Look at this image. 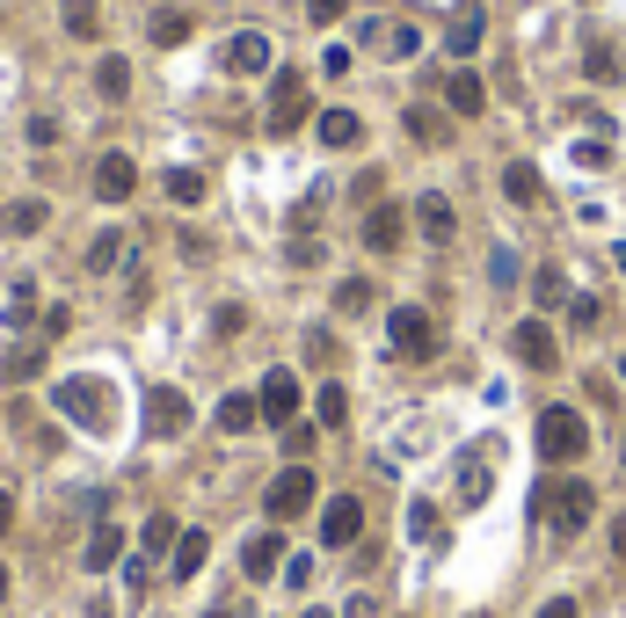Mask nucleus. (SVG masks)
<instances>
[{"label": "nucleus", "instance_id": "1", "mask_svg": "<svg viewBox=\"0 0 626 618\" xmlns=\"http://www.w3.org/2000/svg\"><path fill=\"white\" fill-rule=\"evenodd\" d=\"M51 407H59L73 429H88V437H110V429H117V386L96 379V371L59 379V386H51Z\"/></svg>", "mask_w": 626, "mask_h": 618}, {"label": "nucleus", "instance_id": "2", "mask_svg": "<svg viewBox=\"0 0 626 618\" xmlns=\"http://www.w3.org/2000/svg\"><path fill=\"white\" fill-rule=\"evenodd\" d=\"M531 509H539V517L554 524L561 539H576L583 524L598 517V488H590V480H539V495H531Z\"/></svg>", "mask_w": 626, "mask_h": 618}, {"label": "nucleus", "instance_id": "3", "mask_svg": "<svg viewBox=\"0 0 626 618\" xmlns=\"http://www.w3.org/2000/svg\"><path fill=\"white\" fill-rule=\"evenodd\" d=\"M583 452H590V422H583L576 407H547L539 415V458L547 466H576Z\"/></svg>", "mask_w": 626, "mask_h": 618}, {"label": "nucleus", "instance_id": "4", "mask_svg": "<svg viewBox=\"0 0 626 618\" xmlns=\"http://www.w3.org/2000/svg\"><path fill=\"white\" fill-rule=\"evenodd\" d=\"M386 342H393V357L430 364L437 357V320L423 306H393V313H386Z\"/></svg>", "mask_w": 626, "mask_h": 618}, {"label": "nucleus", "instance_id": "5", "mask_svg": "<svg viewBox=\"0 0 626 618\" xmlns=\"http://www.w3.org/2000/svg\"><path fill=\"white\" fill-rule=\"evenodd\" d=\"M263 509H270L277 524L306 517V509H313V474H306V466H285V474H277V480L263 488Z\"/></svg>", "mask_w": 626, "mask_h": 618}, {"label": "nucleus", "instance_id": "6", "mask_svg": "<svg viewBox=\"0 0 626 618\" xmlns=\"http://www.w3.org/2000/svg\"><path fill=\"white\" fill-rule=\"evenodd\" d=\"M306 73H277V88H270V131L285 139V131H299L306 124Z\"/></svg>", "mask_w": 626, "mask_h": 618}, {"label": "nucleus", "instance_id": "7", "mask_svg": "<svg viewBox=\"0 0 626 618\" xmlns=\"http://www.w3.org/2000/svg\"><path fill=\"white\" fill-rule=\"evenodd\" d=\"M364 539V502L358 495H336V502H321V546H358Z\"/></svg>", "mask_w": 626, "mask_h": 618}, {"label": "nucleus", "instance_id": "8", "mask_svg": "<svg viewBox=\"0 0 626 618\" xmlns=\"http://www.w3.org/2000/svg\"><path fill=\"white\" fill-rule=\"evenodd\" d=\"M183 429H190V393L153 386V393H146V437H183Z\"/></svg>", "mask_w": 626, "mask_h": 618}, {"label": "nucleus", "instance_id": "9", "mask_svg": "<svg viewBox=\"0 0 626 618\" xmlns=\"http://www.w3.org/2000/svg\"><path fill=\"white\" fill-rule=\"evenodd\" d=\"M510 350H517V364H531V371H554L561 364V342H554L547 320H517V328H510Z\"/></svg>", "mask_w": 626, "mask_h": 618}, {"label": "nucleus", "instance_id": "10", "mask_svg": "<svg viewBox=\"0 0 626 618\" xmlns=\"http://www.w3.org/2000/svg\"><path fill=\"white\" fill-rule=\"evenodd\" d=\"M299 401H306V393H299V379H291L285 364H277V371H270V379L255 386V407H263V422H277V429H285L291 415H299Z\"/></svg>", "mask_w": 626, "mask_h": 618}, {"label": "nucleus", "instance_id": "11", "mask_svg": "<svg viewBox=\"0 0 626 618\" xmlns=\"http://www.w3.org/2000/svg\"><path fill=\"white\" fill-rule=\"evenodd\" d=\"M96 197H102V204L139 197V167H132V153H102V161H96Z\"/></svg>", "mask_w": 626, "mask_h": 618}, {"label": "nucleus", "instance_id": "12", "mask_svg": "<svg viewBox=\"0 0 626 618\" xmlns=\"http://www.w3.org/2000/svg\"><path fill=\"white\" fill-rule=\"evenodd\" d=\"M445 110H452V117H481V110H488V88H481V73H474V66L445 73Z\"/></svg>", "mask_w": 626, "mask_h": 618}, {"label": "nucleus", "instance_id": "13", "mask_svg": "<svg viewBox=\"0 0 626 618\" xmlns=\"http://www.w3.org/2000/svg\"><path fill=\"white\" fill-rule=\"evenodd\" d=\"M415 226H423V240H430V248H445V240L459 234L452 197H445V190H423V204H415Z\"/></svg>", "mask_w": 626, "mask_h": 618}, {"label": "nucleus", "instance_id": "14", "mask_svg": "<svg viewBox=\"0 0 626 618\" xmlns=\"http://www.w3.org/2000/svg\"><path fill=\"white\" fill-rule=\"evenodd\" d=\"M401 234H409L401 204H372V212H364V248H372V255H393V248H401Z\"/></svg>", "mask_w": 626, "mask_h": 618}, {"label": "nucleus", "instance_id": "15", "mask_svg": "<svg viewBox=\"0 0 626 618\" xmlns=\"http://www.w3.org/2000/svg\"><path fill=\"white\" fill-rule=\"evenodd\" d=\"M117 560H124V531H117V524H96V531H88V546H80V568L110 575Z\"/></svg>", "mask_w": 626, "mask_h": 618}, {"label": "nucleus", "instance_id": "16", "mask_svg": "<svg viewBox=\"0 0 626 618\" xmlns=\"http://www.w3.org/2000/svg\"><path fill=\"white\" fill-rule=\"evenodd\" d=\"M241 568L255 575V582H270V575L285 568V539H277V531H255V539L241 546Z\"/></svg>", "mask_w": 626, "mask_h": 618}, {"label": "nucleus", "instance_id": "17", "mask_svg": "<svg viewBox=\"0 0 626 618\" xmlns=\"http://www.w3.org/2000/svg\"><path fill=\"white\" fill-rule=\"evenodd\" d=\"M45 218H51V204H45V197H15V204L0 212V234L29 240V234H45Z\"/></svg>", "mask_w": 626, "mask_h": 618}, {"label": "nucleus", "instance_id": "18", "mask_svg": "<svg viewBox=\"0 0 626 618\" xmlns=\"http://www.w3.org/2000/svg\"><path fill=\"white\" fill-rule=\"evenodd\" d=\"M488 488H496V474H488V452H466V458H459V502H466V509H481Z\"/></svg>", "mask_w": 626, "mask_h": 618}, {"label": "nucleus", "instance_id": "19", "mask_svg": "<svg viewBox=\"0 0 626 618\" xmlns=\"http://www.w3.org/2000/svg\"><path fill=\"white\" fill-rule=\"evenodd\" d=\"M204 560H212V539H204V531H183L175 553H168V575H175V582H190V575H204Z\"/></svg>", "mask_w": 626, "mask_h": 618}, {"label": "nucleus", "instance_id": "20", "mask_svg": "<svg viewBox=\"0 0 626 618\" xmlns=\"http://www.w3.org/2000/svg\"><path fill=\"white\" fill-rule=\"evenodd\" d=\"M313 139H321V146H336V153H342V146H358V139H364V117H358V110H321Z\"/></svg>", "mask_w": 626, "mask_h": 618}, {"label": "nucleus", "instance_id": "21", "mask_svg": "<svg viewBox=\"0 0 626 618\" xmlns=\"http://www.w3.org/2000/svg\"><path fill=\"white\" fill-rule=\"evenodd\" d=\"M226 66L234 73H270V37L263 29H241V37L226 45Z\"/></svg>", "mask_w": 626, "mask_h": 618}, {"label": "nucleus", "instance_id": "22", "mask_svg": "<svg viewBox=\"0 0 626 618\" xmlns=\"http://www.w3.org/2000/svg\"><path fill=\"white\" fill-rule=\"evenodd\" d=\"M59 23H66V37L96 45L102 37V0H59Z\"/></svg>", "mask_w": 626, "mask_h": 618}, {"label": "nucleus", "instance_id": "23", "mask_svg": "<svg viewBox=\"0 0 626 618\" xmlns=\"http://www.w3.org/2000/svg\"><path fill=\"white\" fill-rule=\"evenodd\" d=\"M124 262H132V240H124L117 226L88 240V269H96V277H110V269H124Z\"/></svg>", "mask_w": 626, "mask_h": 618}, {"label": "nucleus", "instance_id": "24", "mask_svg": "<svg viewBox=\"0 0 626 618\" xmlns=\"http://www.w3.org/2000/svg\"><path fill=\"white\" fill-rule=\"evenodd\" d=\"M255 422H263L255 393H226V401H218V429H226V437H248Z\"/></svg>", "mask_w": 626, "mask_h": 618}, {"label": "nucleus", "instance_id": "25", "mask_svg": "<svg viewBox=\"0 0 626 618\" xmlns=\"http://www.w3.org/2000/svg\"><path fill=\"white\" fill-rule=\"evenodd\" d=\"M161 190H168V204L197 212V204H204V175H197V167H168V175H161Z\"/></svg>", "mask_w": 626, "mask_h": 618}, {"label": "nucleus", "instance_id": "26", "mask_svg": "<svg viewBox=\"0 0 626 618\" xmlns=\"http://www.w3.org/2000/svg\"><path fill=\"white\" fill-rule=\"evenodd\" d=\"M401 131H409L415 146H445V139H452V131H445V110H423V102L401 117Z\"/></svg>", "mask_w": 626, "mask_h": 618}, {"label": "nucleus", "instance_id": "27", "mask_svg": "<svg viewBox=\"0 0 626 618\" xmlns=\"http://www.w3.org/2000/svg\"><path fill=\"white\" fill-rule=\"evenodd\" d=\"M175 539H183V531H175V517H168V509H161V517H146V531H139L146 560H168V553H175Z\"/></svg>", "mask_w": 626, "mask_h": 618}, {"label": "nucleus", "instance_id": "28", "mask_svg": "<svg viewBox=\"0 0 626 618\" xmlns=\"http://www.w3.org/2000/svg\"><path fill=\"white\" fill-rule=\"evenodd\" d=\"M96 96H102V102H124V96H132V66H124L117 51L96 66Z\"/></svg>", "mask_w": 626, "mask_h": 618}, {"label": "nucleus", "instance_id": "29", "mask_svg": "<svg viewBox=\"0 0 626 618\" xmlns=\"http://www.w3.org/2000/svg\"><path fill=\"white\" fill-rule=\"evenodd\" d=\"M503 197H510V204H539V167H531V161H510V167H503Z\"/></svg>", "mask_w": 626, "mask_h": 618}, {"label": "nucleus", "instance_id": "30", "mask_svg": "<svg viewBox=\"0 0 626 618\" xmlns=\"http://www.w3.org/2000/svg\"><path fill=\"white\" fill-rule=\"evenodd\" d=\"M474 51H481V8H459V23H452V59L466 66Z\"/></svg>", "mask_w": 626, "mask_h": 618}, {"label": "nucleus", "instance_id": "31", "mask_svg": "<svg viewBox=\"0 0 626 618\" xmlns=\"http://www.w3.org/2000/svg\"><path fill=\"white\" fill-rule=\"evenodd\" d=\"M146 29H153V45H161V51L190 45V15H183V8H161V15H153V23H146Z\"/></svg>", "mask_w": 626, "mask_h": 618}, {"label": "nucleus", "instance_id": "32", "mask_svg": "<svg viewBox=\"0 0 626 618\" xmlns=\"http://www.w3.org/2000/svg\"><path fill=\"white\" fill-rule=\"evenodd\" d=\"M313 415H321V429H342V422H350V393L328 379L321 393H313Z\"/></svg>", "mask_w": 626, "mask_h": 618}, {"label": "nucleus", "instance_id": "33", "mask_svg": "<svg viewBox=\"0 0 626 618\" xmlns=\"http://www.w3.org/2000/svg\"><path fill=\"white\" fill-rule=\"evenodd\" d=\"M379 45L393 51V59H415V51H423V29H415V23H393V29H379Z\"/></svg>", "mask_w": 626, "mask_h": 618}, {"label": "nucleus", "instance_id": "34", "mask_svg": "<svg viewBox=\"0 0 626 618\" xmlns=\"http://www.w3.org/2000/svg\"><path fill=\"white\" fill-rule=\"evenodd\" d=\"M409 539L415 546H437V502H409Z\"/></svg>", "mask_w": 626, "mask_h": 618}, {"label": "nucleus", "instance_id": "35", "mask_svg": "<svg viewBox=\"0 0 626 618\" xmlns=\"http://www.w3.org/2000/svg\"><path fill=\"white\" fill-rule=\"evenodd\" d=\"M372 306V277H342L336 285V313H364Z\"/></svg>", "mask_w": 626, "mask_h": 618}, {"label": "nucleus", "instance_id": "36", "mask_svg": "<svg viewBox=\"0 0 626 618\" xmlns=\"http://www.w3.org/2000/svg\"><path fill=\"white\" fill-rule=\"evenodd\" d=\"M568 161H576V167H604V161H612V139H576V146H568Z\"/></svg>", "mask_w": 626, "mask_h": 618}, {"label": "nucleus", "instance_id": "37", "mask_svg": "<svg viewBox=\"0 0 626 618\" xmlns=\"http://www.w3.org/2000/svg\"><path fill=\"white\" fill-rule=\"evenodd\" d=\"M531 299H539V306H561V299H568L561 269H539V277H531Z\"/></svg>", "mask_w": 626, "mask_h": 618}, {"label": "nucleus", "instance_id": "38", "mask_svg": "<svg viewBox=\"0 0 626 618\" xmlns=\"http://www.w3.org/2000/svg\"><path fill=\"white\" fill-rule=\"evenodd\" d=\"M583 66H590V80H619V51H612V45H590V59H583Z\"/></svg>", "mask_w": 626, "mask_h": 618}, {"label": "nucleus", "instance_id": "39", "mask_svg": "<svg viewBox=\"0 0 626 618\" xmlns=\"http://www.w3.org/2000/svg\"><path fill=\"white\" fill-rule=\"evenodd\" d=\"M598 306H604V299H590V291H576V299H568V320H576V328H598Z\"/></svg>", "mask_w": 626, "mask_h": 618}, {"label": "nucleus", "instance_id": "40", "mask_svg": "<svg viewBox=\"0 0 626 618\" xmlns=\"http://www.w3.org/2000/svg\"><path fill=\"white\" fill-rule=\"evenodd\" d=\"M350 66H358V51H350V45H328V51H321V73H336V80H342Z\"/></svg>", "mask_w": 626, "mask_h": 618}, {"label": "nucleus", "instance_id": "41", "mask_svg": "<svg viewBox=\"0 0 626 618\" xmlns=\"http://www.w3.org/2000/svg\"><path fill=\"white\" fill-rule=\"evenodd\" d=\"M285 255H291V269H313V262H321V240H306V234H299V240L285 248Z\"/></svg>", "mask_w": 626, "mask_h": 618}, {"label": "nucleus", "instance_id": "42", "mask_svg": "<svg viewBox=\"0 0 626 618\" xmlns=\"http://www.w3.org/2000/svg\"><path fill=\"white\" fill-rule=\"evenodd\" d=\"M285 452H291V458L313 452V422H291V429H285Z\"/></svg>", "mask_w": 626, "mask_h": 618}, {"label": "nucleus", "instance_id": "43", "mask_svg": "<svg viewBox=\"0 0 626 618\" xmlns=\"http://www.w3.org/2000/svg\"><path fill=\"white\" fill-rule=\"evenodd\" d=\"M66 320H73L66 306H45V313H37V335H45V342H51V335H66Z\"/></svg>", "mask_w": 626, "mask_h": 618}, {"label": "nucleus", "instance_id": "44", "mask_svg": "<svg viewBox=\"0 0 626 618\" xmlns=\"http://www.w3.org/2000/svg\"><path fill=\"white\" fill-rule=\"evenodd\" d=\"M37 364H45V350H15V357H8V379H29Z\"/></svg>", "mask_w": 626, "mask_h": 618}, {"label": "nucleus", "instance_id": "45", "mask_svg": "<svg viewBox=\"0 0 626 618\" xmlns=\"http://www.w3.org/2000/svg\"><path fill=\"white\" fill-rule=\"evenodd\" d=\"M285 582H291V590H306V582H313V560H306V553H291V560H285Z\"/></svg>", "mask_w": 626, "mask_h": 618}, {"label": "nucleus", "instance_id": "46", "mask_svg": "<svg viewBox=\"0 0 626 618\" xmlns=\"http://www.w3.org/2000/svg\"><path fill=\"white\" fill-rule=\"evenodd\" d=\"M212 328H218V335H241V328H248V313H241V306H218V313H212Z\"/></svg>", "mask_w": 626, "mask_h": 618}, {"label": "nucleus", "instance_id": "47", "mask_svg": "<svg viewBox=\"0 0 626 618\" xmlns=\"http://www.w3.org/2000/svg\"><path fill=\"white\" fill-rule=\"evenodd\" d=\"M23 139H29V146H51V139H59V124H51V117H29Z\"/></svg>", "mask_w": 626, "mask_h": 618}, {"label": "nucleus", "instance_id": "48", "mask_svg": "<svg viewBox=\"0 0 626 618\" xmlns=\"http://www.w3.org/2000/svg\"><path fill=\"white\" fill-rule=\"evenodd\" d=\"M342 8H350V0H306V23H336Z\"/></svg>", "mask_w": 626, "mask_h": 618}, {"label": "nucleus", "instance_id": "49", "mask_svg": "<svg viewBox=\"0 0 626 618\" xmlns=\"http://www.w3.org/2000/svg\"><path fill=\"white\" fill-rule=\"evenodd\" d=\"M124 582H132V590H146V582H153V560H146V553H139V560H124Z\"/></svg>", "mask_w": 626, "mask_h": 618}, {"label": "nucleus", "instance_id": "50", "mask_svg": "<svg viewBox=\"0 0 626 618\" xmlns=\"http://www.w3.org/2000/svg\"><path fill=\"white\" fill-rule=\"evenodd\" d=\"M342 618H379V596H350V604H342Z\"/></svg>", "mask_w": 626, "mask_h": 618}, {"label": "nucleus", "instance_id": "51", "mask_svg": "<svg viewBox=\"0 0 626 618\" xmlns=\"http://www.w3.org/2000/svg\"><path fill=\"white\" fill-rule=\"evenodd\" d=\"M539 618H576V596H554V604H547Z\"/></svg>", "mask_w": 626, "mask_h": 618}, {"label": "nucleus", "instance_id": "52", "mask_svg": "<svg viewBox=\"0 0 626 618\" xmlns=\"http://www.w3.org/2000/svg\"><path fill=\"white\" fill-rule=\"evenodd\" d=\"M612 553H619V568H626V517H612Z\"/></svg>", "mask_w": 626, "mask_h": 618}, {"label": "nucleus", "instance_id": "53", "mask_svg": "<svg viewBox=\"0 0 626 618\" xmlns=\"http://www.w3.org/2000/svg\"><path fill=\"white\" fill-rule=\"evenodd\" d=\"M8 524H15V495L0 488V539H8Z\"/></svg>", "mask_w": 626, "mask_h": 618}, {"label": "nucleus", "instance_id": "54", "mask_svg": "<svg viewBox=\"0 0 626 618\" xmlns=\"http://www.w3.org/2000/svg\"><path fill=\"white\" fill-rule=\"evenodd\" d=\"M204 618H255L248 604H218V611H204Z\"/></svg>", "mask_w": 626, "mask_h": 618}, {"label": "nucleus", "instance_id": "55", "mask_svg": "<svg viewBox=\"0 0 626 618\" xmlns=\"http://www.w3.org/2000/svg\"><path fill=\"white\" fill-rule=\"evenodd\" d=\"M0 604H8V568H0Z\"/></svg>", "mask_w": 626, "mask_h": 618}, {"label": "nucleus", "instance_id": "56", "mask_svg": "<svg viewBox=\"0 0 626 618\" xmlns=\"http://www.w3.org/2000/svg\"><path fill=\"white\" fill-rule=\"evenodd\" d=\"M306 618H336V611H306Z\"/></svg>", "mask_w": 626, "mask_h": 618}]
</instances>
